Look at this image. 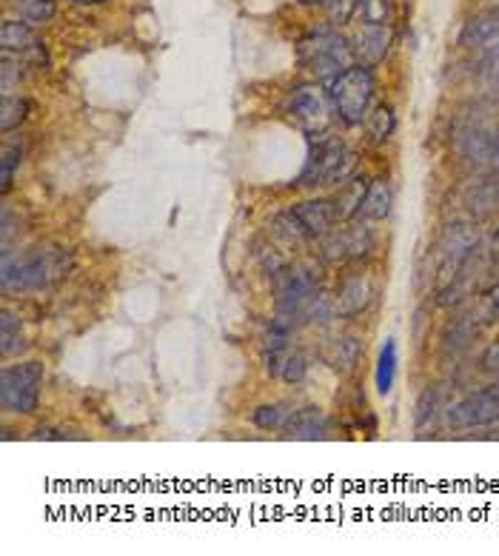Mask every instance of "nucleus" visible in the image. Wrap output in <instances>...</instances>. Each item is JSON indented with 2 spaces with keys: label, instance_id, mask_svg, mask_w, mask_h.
Listing matches in <instances>:
<instances>
[{
  "label": "nucleus",
  "instance_id": "nucleus-2",
  "mask_svg": "<svg viewBox=\"0 0 499 556\" xmlns=\"http://www.w3.org/2000/svg\"><path fill=\"white\" fill-rule=\"evenodd\" d=\"M277 317L286 320L291 326H300L311 320V308L317 303V297L323 294V271L314 263H294L288 266L277 280Z\"/></svg>",
  "mask_w": 499,
  "mask_h": 556
},
{
  "label": "nucleus",
  "instance_id": "nucleus-12",
  "mask_svg": "<svg viewBox=\"0 0 499 556\" xmlns=\"http://www.w3.org/2000/svg\"><path fill=\"white\" fill-rule=\"evenodd\" d=\"M377 297V283L371 274H363V271H354V274H346L343 286L337 291L334 303H337V317H360L365 308L374 303Z\"/></svg>",
  "mask_w": 499,
  "mask_h": 556
},
{
  "label": "nucleus",
  "instance_id": "nucleus-3",
  "mask_svg": "<svg viewBox=\"0 0 499 556\" xmlns=\"http://www.w3.org/2000/svg\"><path fill=\"white\" fill-rule=\"evenodd\" d=\"M357 174V154L348 149L340 137H317L311 140L306 166L300 174V186H343Z\"/></svg>",
  "mask_w": 499,
  "mask_h": 556
},
{
  "label": "nucleus",
  "instance_id": "nucleus-24",
  "mask_svg": "<svg viewBox=\"0 0 499 556\" xmlns=\"http://www.w3.org/2000/svg\"><path fill=\"white\" fill-rule=\"evenodd\" d=\"M397 365H400V357H397V343L394 340H385V346L380 348V360H377V391L380 394H388L394 388V380H397Z\"/></svg>",
  "mask_w": 499,
  "mask_h": 556
},
{
  "label": "nucleus",
  "instance_id": "nucleus-34",
  "mask_svg": "<svg viewBox=\"0 0 499 556\" xmlns=\"http://www.w3.org/2000/svg\"><path fill=\"white\" fill-rule=\"evenodd\" d=\"M485 80H488V86L494 89V95L499 97V52H494L488 63H485Z\"/></svg>",
  "mask_w": 499,
  "mask_h": 556
},
{
  "label": "nucleus",
  "instance_id": "nucleus-32",
  "mask_svg": "<svg viewBox=\"0 0 499 556\" xmlns=\"http://www.w3.org/2000/svg\"><path fill=\"white\" fill-rule=\"evenodd\" d=\"M365 23H377V26H388L391 23V3L388 0H360Z\"/></svg>",
  "mask_w": 499,
  "mask_h": 556
},
{
  "label": "nucleus",
  "instance_id": "nucleus-16",
  "mask_svg": "<svg viewBox=\"0 0 499 556\" xmlns=\"http://www.w3.org/2000/svg\"><path fill=\"white\" fill-rule=\"evenodd\" d=\"M391 206H394V189L385 177H377L368 183L365 189L363 203H360V211H357V220H365V223H380L391 214Z\"/></svg>",
  "mask_w": 499,
  "mask_h": 556
},
{
  "label": "nucleus",
  "instance_id": "nucleus-25",
  "mask_svg": "<svg viewBox=\"0 0 499 556\" xmlns=\"http://www.w3.org/2000/svg\"><path fill=\"white\" fill-rule=\"evenodd\" d=\"M23 143H3V154H0V194L12 192V183H15V172L23 163Z\"/></svg>",
  "mask_w": 499,
  "mask_h": 556
},
{
  "label": "nucleus",
  "instance_id": "nucleus-23",
  "mask_svg": "<svg viewBox=\"0 0 499 556\" xmlns=\"http://www.w3.org/2000/svg\"><path fill=\"white\" fill-rule=\"evenodd\" d=\"M477 314H465L460 320H454V326L448 328V334H445V340H442V348H445V354H460L462 348L471 346V340L480 334V323L474 320Z\"/></svg>",
  "mask_w": 499,
  "mask_h": 556
},
{
  "label": "nucleus",
  "instance_id": "nucleus-22",
  "mask_svg": "<svg viewBox=\"0 0 499 556\" xmlns=\"http://www.w3.org/2000/svg\"><path fill=\"white\" fill-rule=\"evenodd\" d=\"M29 115H32V103L26 97L3 95V103H0V132L3 135L15 132L29 120Z\"/></svg>",
  "mask_w": 499,
  "mask_h": 556
},
{
  "label": "nucleus",
  "instance_id": "nucleus-31",
  "mask_svg": "<svg viewBox=\"0 0 499 556\" xmlns=\"http://www.w3.org/2000/svg\"><path fill=\"white\" fill-rule=\"evenodd\" d=\"M308 374V357L294 351V354H286V363H283V371H280V380L288 385H300L306 380Z\"/></svg>",
  "mask_w": 499,
  "mask_h": 556
},
{
  "label": "nucleus",
  "instance_id": "nucleus-15",
  "mask_svg": "<svg viewBox=\"0 0 499 556\" xmlns=\"http://www.w3.org/2000/svg\"><path fill=\"white\" fill-rule=\"evenodd\" d=\"M391 29L388 26H377V23H365L363 32L357 35V46H354V58H360L363 66H377L380 60L388 55L391 49Z\"/></svg>",
  "mask_w": 499,
  "mask_h": 556
},
{
  "label": "nucleus",
  "instance_id": "nucleus-36",
  "mask_svg": "<svg viewBox=\"0 0 499 556\" xmlns=\"http://www.w3.org/2000/svg\"><path fill=\"white\" fill-rule=\"evenodd\" d=\"M66 437H69L66 431H55V428H38L32 434V440H66Z\"/></svg>",
  "mask_w": 499,
  "mask_h": 556
},
{
  "label": "nucleus",
  "instance_id": "nucleus-7",
  "mask_svg": "<svg viewBox=\"0 0 499 556\" xmlns=\"http://www.w3.org/2000/svg\"><path fill=\"white\" fill-rule=\"evenodd\" d=\"M286 115L311 140L326 137L328 129H331V120L337 117L334 115V106H331V97L320 86H297V89H291V95L286 97Z\"/></svg>",
  "mask_w": 499,
  "mask_h": 556
},
{
  "label": "nucleus",
  "instance_id": "nucleus-26",
  "mask_svg": "<svg viewBox=\"0 0 499 556\" xmlns=\"http://www.w3.org/2000/svg\"><path fill=\"white\" fill-rule=\"evenodd\" d=\"M288 414H291V411H288L286 403H266L260 405V408H254L251 422H254L260 431H283Z\"/></svg>",
  "mask_w": 499,
  "mask_h": 556
},
{
  "label": "nucleus",
  "instance_id": "nucleus-18",
  "mask_svg": "<svg viewBox=\"0 0 499 556\" xmlns=\"http://www.w3.org/2000/svg\"><path fill=\"white\" fill-rule=\"evenodd\" d=\"M494 43H499V12H488V15H480V18L465 23L460 46L480 49V46H494Z\"/></svg>",
  "mask_w": 499,
  "mask_h": 556
},
{
  "label": "nucleus",
  "instance_id": "nucleus-11",
  "mask_svg": "<svg viewBox=\"0 0 499 556\" xmlns=\"http://www.w3.org/2000/svg\"><path fill=\"white\" fill-rule=\"evenodd\" d=\"M291 214L297 220V226L303 229L306 240H323L328 231L340 223V214L334 206V197H317V200H306L291 206Z\"/></svg>",
  "mask_w": 499,
  "mask_h": 556
},
{
  "label": "nucleus",
  "instance_id": "nucleus-8",
  "mask_svg": "<svg viewBox=\"0 0 499 556\" xmlns=\"http://www.w3.org/2000/svg\"><path fill=\"white\" fill-rule=\"evenodd\" d=\"M480 246V229L474 226V223H451L445 234L440 237V246H437V254H440V260H437V283L440 288H445L457 274H460L468 263H471V257H474V251Z\"/></svg>",
  "mask_w": 499,
  "mask_h": 556
},
{
  "label": "nucleus",
  "instance_id": "nucleus-1",
  "mask_svg": "<svg viewBox=\"0 0 499 556\" xmlns=\"http://www.w3.org/2000/svg\"><path fill=\"white\" fill-rule=\"evenodd\" d=\"M72 269L69 251L58 246H35L18 257L6 254L0 263V286L3 291H38L55 286Z\"/></svg>",
  "mask_w": 499,
  "mask_h": 556
},
{
  "label": "nucleus",
  "instance_id": "nucleus-10",
  "mask_svg": "<svg viewBox=\"0 0 499 556\" xmlns=\"http://www.w3.org/2000/svg\"><path fill=\"white\" fill-rule=\"evenodd\" d=\"M494 420H499V383L462 397L460 403L445 411V422L460 431L462 428H485Z\"/></svg>",
  "mask_w": 499,
  "mask_h": 556
},
{
  "label": "nucleus",
  "instance_id": "nucleus-38",
  "mask_svg": "<svg viewBox=\"0 0 499 556\" xmlns=\"http://www.w3.org/2000/svg\"><path fill=\"white\" fill-rule=\"evenodd\" d=\"M80 6H97V3H103V0H75Z\"/></svg>",
  "mask_w": 499,
  "mask_h": 556
},
{
  "label": "nucleus",
  "instance_id": "nucleus-30",
  "mask_svg": "<svg viewBox=\"0 0 499 556\" xmlns=\"http://www.w3.org/2000/svg\"><path fill=\"white\" fill-rule=\"evenodd\" d=\"M291 334H294V326L274 317L269 326L263 328V348L266 351H286L288 343H291Z\"/></svg>",
  "mask_w": 499,
  "mask_h": 556
},
{
  "label": "nucleus",
  "instance_id": "nucleus-19",
  "mask_svg": "<svg viewBox=\"0 0 499 556\" xmlns=\"http://www.w3.org/2000/svg\"><path fill=\"white\" fill-rule=\"evenodd\" d=\"M368 183H371V180H365V177H360V174H354L351 180H346V183L340 186V194L334 197V206H337V214H340V223L357 220V211H360V203H363Z\"/></svg>",
  "mask_w": 499,
  "mask_h": 556
},
{
  "label": "nucleus",
  "instance_id": "nucleus-28",
  "mask_svg": "<svg viewBox=\"0 0 499 556\" xmlns=\"http://www.w3.org/2000/svg\"><path fill=\"white\" fill-rule=\"evenodd\" d=\"M15 9H18L20 20H26V23H49L58 15L55 0H18Z\"/></svg>",
  "mask_w": 499,
  "mask_h": 556
},
{
  "label": "nucleus",
  "instance_id": "nucleus-29",
  "mask_svg": "<svg viewBox=\"0 0 499 556\" xmlns=\"http://www.w3.org/2000/svg\"><path fill=\"white\" fill-rule=\"evenodd\" d=\"M471 209L477 214H494L499 211V172L488 183H482L480 189H474L471 194Z\"/></svg>",
  "mask_w": 499,
  "mask_h": 556
},
{
  "label": "nucleus",
  "instance_id": "nucleus-5",
  "mask_svg": "<svg viewBox=\"0 0 499 556\" xmlns=\"http://www.w3.org/2000/svg\"><path fill=\"white\" fill-rule=\"evenodd\" d=\"M43 380H46V368L40 360L6 365L0 371V408H3V414H15V417L35 414L40 405Z\"/></svg>",
  "mask_w": 499,
  "mask_h": 556
},
{
  "label": "nucleus",
  "instance_id": "nucleus-39",
  "mask_svg": "<svg viewBox=\"0 0 499 556\" xmlns=\"http://www.w3.org/2000/svg\"><path fill=\"white\" fill-rule=\"evenodd\" d=\"M300 3H306V6H317V3H328V0H300Z\"/></svg>",
  "mask_w": 499,
  "mask_h": 556
},
{
  "label": "nucleus",
  "instance_id": "nucleus-4",
  "mask_svg": "<svg viewBox=\"0 0 499 556\" xmlns=\"http://www.w3.org/2000/svg\"><path fill=\"white\" fill-rule=\"evenodd\" d=\"M328 97L334 106L337 120L354 129L363 126L371 115V100H374V75L371 66H348L343 75H337L328 83Z\"/></svg>",
  "mask_w": 499,
  "mask_h": 556
},
{
  "label": "nucleus",
  "instance_id": "nucleus-6",
  "mask_svg": "<svg viewBox=\"0 0 499 556\" xmlns=\"http://www.w3.org/2000/svg\"><path fill=\"white\" fill-rule=\"evenodd\" d=\"M300 63L308 69L317 80H334L343 75L348 66H354V46L348 43L340 32H311L303 43H300Z\"/></svg>",
  "mask_w": 499,
  "mask_h": 556
},
{
  "label": "nucleus",
  "instance_id": "nucleus-9",
  "mask_svg": "<svg viewBox=\"0 0 499 556\" xmlns=\"http://www.w3.org/2000/svg\"><path fill=\"white\" fill-rule=\"evenodd\" d=\"M374 249V234L368 229V223H351L340 229H331L320 240V254L326 263L334 266H348V263H360L368 257V251Z\"/></svg>",
  "mask_w": 499,
  "mask_h": 556
},
{
  "label": "nucleus",
  "instance_id": "nucleus-35",
  "mask_svg": "<svg viewBox=\"0 0 499 556\" xmlns=\"http://www.w3.org/2000/svg\"><path fill=\"white\" fill-rule=\"evenodd\" d=\"M482 317L485 320H497L499 317V283L491 291H488V297H485V311H482Z\"/></svg>",
  "mask_w": 499,
  "mask_h": 556
},
{
  "label": "nucleus",
  "instance_id": "nucleus-14",
  "mask_svg": "<svg viewBox=\"0 0 499 556\" xmlns=\"http://www.w3.org/2000/svg\"><path fill=\"white\" fill-rule=\"evenodd\" d=\"M283 434H286V440H323L328 434L326 411L317 405H303V408L291 411L286 425H283Z\"/></svg>",
  "mask_w": 499,
  "mask_h": 556
},
{
  "label": "nucleus",
  "instance_id": "nucleus-20",
  "mask_svg": "<svg viewBox=\"0 0 499 556\" xmlns=\"http://www.w3.org/2000/svg\"><path fill=\"white\" fill-rule=\"evenodd\" d=\"M26 348V334H23V323L20 317H15L9 308H3V320H0V354L9 360V357H18Z\"/></svg>",
  "mask_w": 499,
  "mask_h": 556
},
{
  "label": "nucleus",
  "instance_id": "nucleus-17",
  "mask_svg": "<svg viewBox=\"0 0 499 556\" xmlns=\"http://www.w3.org/2000/svg\"><path fill=\"white\" fill-rule=\"evenodd\" d=\"M40 43L38 32L32 29V23L26 20H3L0 29V49L6 55H26L29 49H35Z\"/></svg>",
  "mask_w": 499,
  "mask_h": 556
},
{
  "label": "nucleus",
  "instance_id": "nucleus-21",
  "mask_svg": "<svg viewBox=\"0 0 499 556\" xmlns=\"http://www.w3.org/2000/svg\"><path fill=\"white\" fill-rule=\"evenodd\" d=\"M442 414V391L440 388H425L423 397L417 400V414H414V422H417V434L425 437V431L437 428V420Z\"/></svg>",
  "mask_w": 499,
  "mask_h": 556
},
{
  "label": "nucleus",
  "instance_id": "nucleus-27",
  "mask_svg": "<svg viewBox=\"0 0 499 556\" xmlns=\"http://www.w3.org/2000/svg\"><path fill=\"white\" fill-rule=\"evenodd\" d=\"M365 126H368V135L374 143H385L388 137L394 135V129H397V117H394V109L391 106H377L368 120H365Z\"/></svg>",
  "mask_w": 499,
  "mask_h": 556
},
{
  "label": "nucleus",
  "instance_id": "nucleus-37",
  "mask_svg": "<svg viewBox=\"0 0 499 556\" xmlns=\"http://www.w3.org/2000/svg\"><path fill=\"white\" fill-rule=\"evenodd\" d=\"M491 251H494V254L499 257V229H497V234L491 237Z\"/></svg>",
  "mask_w": 499,
  "mask_h": 556
},
{
  "label": "nucleus",
  "instance_id": "nucleus-33",
  "mask_svg": "<svg viewBox=\"0 0 499 556\" xmlns=\"http://www.w3.org/2000/svg\"><path fill=\"white\" fill-rule=\"evenodd\" d=\"M482 368L491 371V374H499V334L497 340L485 348V354H482Z\"/></svg>",
  "mask_w": 499,
  "mask_h": 556
},
{
  "label": "nucleus",
  "instance_id": "nucleus-13",
  "mask_svg": "<svg viewBox=\"0 0 499 556\" xmlns=\"http://www.w3.org/2000/svg\"><path fill=\"white\" fill-rule=\"evenodd\" d=\"M363 360V340L354 334H337L323 348V363L340 377H351Z\"/></svg>",
  "mask_w": 499,
  "mask_h": 556
}]
</instances>
